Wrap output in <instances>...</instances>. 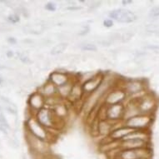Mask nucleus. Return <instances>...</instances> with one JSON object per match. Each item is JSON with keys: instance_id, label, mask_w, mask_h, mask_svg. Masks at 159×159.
Returning <instances> with one entry per match:
<instances>
[{"instance_id": "4468645a", "label": "nucleus", "mask_w": 159, "mask_h": 159, "mask_svg": "<svg viewBox=\"0 0 159 159\" xmlns=\"http://www.w3.org/2000/svg\"><path fill=\"white\" fill-rule=\"evenodd\" d=\"M29 103L34 108L39 109L43 106L44 99L40 93H34L29 99Z\"/></svg>"}, {"instance_id": "aec40b11", "label": "nucleus", "mask_w": 159, "mask_h": 159, "mask_svg": "<svg viewBox=\"0 0 159 159\" xmlns=\"http://www.w3.org/2000/svg\"><path fill=\"white\" fill-rule=\"evenodd\" d=\"M150 17H152V18H157V17H159V6L158 7H155L150 11Z\"/></svg>"}, {"instance_id": "1a4fd4ad", "label": "nucleus", "mask_w": 159, "mask_h": 159, "mask_svg": "<svg viewBox=\"0 0 159 159\" xmlns=\"http://www.w3.org/2000/svg\"><path fill=\"white\" fill-rule=\"evenodd\" d=\"M137 105H138L140 114L146 115H149V112L155 107V103H154L152 98H148V97H145L140 101H138V103Z\"/></svg>"}, {"instance_id": "5701e85b", "label": "nucleus", "mask_w": 159, "mask_h": 159, "mask_svg": "<svg viewBox=\"0 0 159 159\" xmlns=\"http://www.w3.org/2000/svg\"><path fill=\"white\" fill-rule=\"evenodd\" d=\"M148 48L152 50L155 52H159V46H157V45H150L148 47Z\"/></svg>"}, {"instance_id": "393cba45", "label": "nucleus", "mask_w": 159, "mask_h": 159, "mask_svg": "<svg viewBox=\"0 0 159 159\" xmlns=\"http://www.w3.org/2000/svg\"><path fill=\"white\" fill-rule=\"evenodd\" d=\"M8 42L11 43H15L16 41L13 38H9V39H8Z\"/></svg>"}, {"instance_id": "6e6552de", "label": "nucleus", "mask_w": 159, "mask_h": 159, "mask_svg": "<svg viewBox=\"0 0 159 159\" xmlns=\"http://www.w3.org/2000/svg\"><path fill=\"white\" fill-rule=\"evenodd\" d=\"M38 122L43 127H52L53 124L52 113L48 109H40L38 113Z\"/></svg>"}, {"instance_id": "7ed1b4c3", "label": "nucleus", "mask_w": 159, "mask_h": 159, "mask_svg": "<svg viewBox=\"0 0 159 159\" xmlns=\"http://www.w3.org/2000/svg\"><path fill=\"white\" fill-rule=\"evenodd\" d=\"M110 17L113 18L116 21L119 22V23H123V24H129V23H133L136 20L137 16L135 13L131 12L129 10H126L123 8H119V9H116L111 12L110 13Z\"/></svg>"}, {"instance_id": "423d86ee", "label": "nucleus", "mask_w": 159, "mask_h": 159, "mask_svg": "<svg viewBox=\"0 0 159 159\" xmlns=\"http://www.w3.org/2000/svg\"><path fill=\"white\" fill-rule=\"evenodd\" d=\"M147 139L144 138H131L123 140L121 146L123 149H139L147 147Z\"/></svg>"}, {"instance_id": "f257e3e1", "label": "nucleus", "mask_w": 159, "mask_h": 159, "mask_svg": "<svg viewBox=\"0 0 159 159\" xmlns=\"http://www.w3.org/2000/svg\"><path fill=\"white\" fill-rule=\"evenodd\" d=\"M152 118L149 115L139 114L127 119L125 126L132 128L133 130H143L151 123Z\"/></svg>"}, {"instance_id": "bb28decb", "label": "nucleus", "mask_w": 159, "mask_h": 159, "mask_svg": "<svg viewBox=\"0 0 159 159\" xmlns=\"http://www.w3.org/2000/svg\"><path fill=\"white\" fill-rule=\"evenodd\" d=\"M1 83H2V78H0V84H1Z\"/></svg>"}, {"instance_id": "9d476101", "label": "nucleus", "mask_w": 159, "mask_h": 159, "mask_svg": "<svg viewBox=\"0 0 159 159\" xmlns=\"http://www.w3.org/2000/svg\"><path fill=\"white\" fill-rule=\"evenodd\" d=\"M134 130L127 126H124V127H121L115 130H112V133H110V137L112 138V140H123L126 136H128Z\"/></svg>"}, {"instance_id": "39448f33", "label": "nucleus", "mask_w": 159, "mask_h": 159, "mask_svg": "<svg viewBox=\"0 0 159 159\" xmlns=\"http://www.w3.org/2000/svg\"><path fill=\"white\" fill-rule=\"evenodd\" d=\"M124 116V107L121 103L109 106L106 111V119L114 121L120 119Z\"/></svg>"}, {"instance_id": "20e7f679", "label": "nucleus", "mask_w": 159, "mask_h": 159, "mask_svg": "<svg viewBox=\"0 0 159 159\" xmlns=\"http://www.w3.org/2000/svg\"><path fill=\"white\" fill-rule=\"evenodd\" d=\"M28 126H29V130L32 133V134H34V136L36 138L43 141L47 138V133H46V130L43 128V126H42L40 123L38 122V120H34V119H29L28 122Z\"/></svg>"}, {"instance_id": "dca6fc26", "label": "nucleus", "mask_w": 159, "mask_h": 159, "mask_svg": "<svg viewBox=\"0 0 159 159\" xmlns=\"http://www.w3.org/2000/svg\"><path fill=\"white\" fill-rule=\"evenodd\" d=\"M66 47H67V44H66L65 43H61L59 44L56 45V46L52 48V51H51V53H52V55L59 54V53H61V52L64 51Z\"/></svg>"}, {"instance_id": "9b49d317", "label": "nucleus", "mask_w": 159, "mask_h": 159, "mask_svg": "<svg viewBox=\"0 0 159 159\" xmlns=\"http://www.w3.org/2000/svg\"><path fill=\"white\" fill-rule=\"evenodd\" d=\"M50 80H51V83L54 86H57L60 88V87H63L67 84V83H68V77H67L66 74L63 73L55 72V73L51 74Z\"/></svg>"}, {"instance_id": "f3484780", "label": "nucleus", "mask_w": 159, "mask_h": 159, "mask_svg": "<svg viewBox=\"0 0 159 159\" xmlns=\"http://www.w3.org/2000/svg\"><path fill=\"white\" fill-rule=\"evenodd\" d=\"M81 89L78 86H77V85H75V86L72 87V89H71V92L70 93H69V95H72L73 98L78 99L80 98V93H81Z\"/></svg>"}, {"instance_id": "f03ea898", "label": "nucleus", "mask_w": 159, "mask_h": 159, "mask_svg": "<svg viewBox=\"0 0 159 159\" xmlns=\"http://www.w3.org/2000/svg\"><path fill=\"white\" fill-rule=\"evenodd\" d=\"M150 152L145 148L123 149L117 154L118 159H148Z\"/></svg>"}, {"instance_id": "6ab92c4d", "label": "nucleus", "mask_w": 159, "mask_h": 159, "mask_svg": "<svg viewBox=\"0 0 159 159\" xmlns=\"http://www.w3.org/2000/svg\"><path fill=\"white\" fill-rule=\"evenodd\" d=\"M82 49L85 50V51H96L97 47L91 43H86L82 46Z\"/></svg>"}, {"instance_id": "ddd939ff", "label": "nucleus", "mask_w": 159, "mask_h": 159, "mask_svg": "<svg viewBox=\"0 0 159 159\" xmlns=\"http://www.w3.org/2000/svg\"><path fill=\"white\" fill-rule=\"evenodd\" d=\"M143 84L139 81H132L128 83L126 86V93H138L143 91Z\"/></svg>"}, {"instance_id": "a878e982", "label": "nucleus", "mask_w": 159, "mask_h": 159, "mask_svg": "<svg viewBox=\"0 0 159 159\" xmlns=\"http://www.w3.org/2000/svg\"><path fill=\"white\" fill-rule=\"evenodd\" d=\"M133 1H123V4H128V3H132Z\"/></svg>"}, {"instance_id": "a211bd4d", "label": "nucleus", "mask_w": 159, "mask_h": 159, "mask_svg": "<svg viewBox=\"0 0 159 159\" xmlns=\"http://www.w3.org/2000/svg\"><path fill=\"white\" fill-rule=\"evenodd\" d=\"M54 91H55V86L52 83H50V84H47L46 86L44 87V92L46 95L48 96H51L52 94L54 93Z\"/></svg>"}, {"instance_id": "4be33fe9", "label": "nucleus", "mask_w": 159, "mask_h": 159, "mask_svg": "<svg viewBox=\"0 0 159 159\" xmlns=\"http://www.w3.org/2000/svg\"><path fill=\"white\" fill-rule=\"evenodd\" d=\"M45 8L48 11H55L56 10V6H55V4H53V3H48L47 5L45 6Z\"/></svg>"}, {"instance_id": "f8f14e48", "label": "nucleus", "mask_w": 159, "mask_h": 159, "mask_svg": "<svg viewBox=\"0 0 159 159\" xmlns=\"http://www.w3.org/2000/svg\"><path fill=\"white\" fill-rule=\"evenodd\" d=\"M101 80H102V78H93L88 80L84 83V86H83L84 91L87 92V93H92V92L95 91L100 86L99 84H100Z\"/></svg>"}, {"instance_id": "412c9836", "label": "nucleus", "mask_w": 159, "mask_h": 159, "mask_svg": "<svg viewBox=\"0 0 159 159\" xmlns=\"http://www.w3.org/2000/svg\"><path fill=\"white\" fill-rule=\"evenodd\" d=\"M8 20L13 23V24H15V23H18L19 21V17H18L17 14H11L9 17H8Z\"/></svg>"}, {"instance_id": "2eb2a0df", "label": "nucleus", "mask_w": 159, "mask_h": 159, "mask_svg": "<svg viewBox=\"0 0 159 159\" xmlns=\"http://www.w3.org/2000/svg\"><path fill=\"white\" fill-rule=\"evenodd\" d=\"M112 125L109 124L106 120L101 121L98 123V132L101 134H107L112 133Z\"/></svg>"}, {"instance_id": "b1692460", "label": "nucleus", "mask_w": 159, "mask_h": 159, "mask_svg": "<svg viewBox=\"0 0 159 159\" xmlns=\"http://www.w3.org/2000/svg\"><path fill=\"white\" fill-rule=\"evenodd\" d=\"M103 24H104L105 27H107V28H110V27L112 26L113 23H112V21L111 20V19H106V20L103 22Z\"/></svg>"}, {"instance_id": "0eeeda50", "label": "nucleus", "mask_w": 159, "mask_h": 159, "mask_svg": "<svg viewBox=\"0 0 159 159\" xmlns=\"http://www.w3.org/2000/svg\"><path fill=\"white\" fill-rule=\"evenodd\" d=\"M125 97L126 92L123 91V90H116V91L111 92L107 95L106 99H105V102L108 106L119 104L123 99L125 98Z\"/></svg>"}]
</instances>
